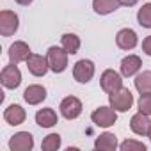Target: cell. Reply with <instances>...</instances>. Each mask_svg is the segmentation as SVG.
<instances>
[{"label": "cell", "mask_w": 151, "mask_h": 151, "mask_svg": "<svg viewBox=\"0 0 151 151\" xmlns=\"http://www.w3.org/2000/svg\"><path fill=\"white\" fill-rule=\"evenodd\" d=\"M139 110L151 116V93H144L140 94V100H139Z\"/></svg>", "instance_id": "cell-25"}, {"label": "cell", "mask_w": 151, "mask_h": 151, "mask_svg": "<svg viewBox=\"0 0 151 151\" xmlns=\"http://www.w3.org/2000/svg\"><path fill=\"white\" fill-rule=\"evenodd\" d=\"M140 66H142V60L139 55H126L121 60V75L123 77H133L140 71Z\"/></svg>", "instance_id": "cell-16"}, {"label": "cell", "mask_w": 151, "mask_h": 151, "mask_svg": "<svg viewBox=\"0 0 151 151\" xmlns=\"http://www.w3.org/2000/svg\"><path fill=\"white\" fill-rule=\"evenodd\" d=\"M68 55H69V53H68L62 46H50L48 52H46L50 69H52L53 73H62V71L68 68Z\"/></svg>", "instance_id": "cell-2"}, {"label": "cell", "mask_w": 151, "mask_h": 151, "mask_svg": "<svg viewBox=\"0 0 151 151\" xmlns=\"http://www.w3.org/2000/svg\"><path fill=\"white\" fill-rule=\"evenodd\" d=\"M9 60L13 62V64H18V62H23V60H27L29 57H30V48H29V45L25 43V41H14L11 46H9Z\"/></svg>", "instance_id": "cell-12"}, {"label": "cell", "mask_w": 151, "mask_h": 151, "mask_svg": "<svg viewBox=\"0 0 151 151\" xmlns=\"http://www.w3.org/2000/svg\"><path fill=\"white\" fill-rule=\"evenodd\" d=\"M25 62H27V69L34 75V77H45V75L48 73V69H50L48 57H45V55L30 53V57Z\"/></svg>", "instance_id": "cell-9"}, {"label": "cell", "mask_w": 151, "mask_h": 151, "mask_svg": "<svg viewBox=\"0 0 151 151\" xmlns=\"http://www.w3.org/2000/svg\"><path fill=\"white\" fill-rule=\"evenodd\" d=\"M18 27H20V18H18L16 13L7 11V9L0 13V34H2L4 37L14 36Z\"/></svg>", "instance_id": "cell-5"}, {"label": "cell", "mask_w": 151, "mask_h": 151, "mask_svg": "<svg viewBox=\"0 0 151 151\" xmlns=\"http://www.w3.org/2000/svg\"><path fill=\"white\" fill-rule=\"evenodd\" d=\"M109 103H110V107H112L114 110H117V112H126V110H130L132 105H133V94H132L130 89L121 87V89H117V91H114V93L109 94Z\"/></svg>", "instance_id": "cell-1"}, {"label": "cell", "mask_w": 151, "mask_h": 151, "mask_svg": "<svg viewBox=\"0 0 151 151\" xmlns=\"http://www.w3.org/2000/svg\"><path fill=\"white\" fill-rule=\"evenodd\" d=\"M34 147V137L29 132H18L9 140L11 151H30Z\"/></svg>", "instance_id": "cell-10"}, {"label": "cell", "mask_w": 151, "mask_h": 151, "mask_svg": "<svg viewBox=\"0 0 151 151\" xmlns=\"http://www.w3.org/2000/svg\"><path fill=\"white\" fill-rule=\"evenodd\" d=\"M57 112L53 109H39L36 112V123L41 128H52L57 124Z\"/></svg>", "instance_id": "cell-17"}, {"label": "cell", "mask_w": 151, "mask_h": 151, "mask_svg": "<svg viewBox=\"0 0 151 151\" xmlns=\"http://www.w3.org/2000/svg\"><path fill=\"white\" fill-rule=\"evenodd\" d=\"M100 86H101V89H103L107 94H110V93H114V91H117V89L123 87V78H121V75H119L117 71H114V69H105V71L101 73Z\"/></svg>", "instance_id": "cell-8"}, {"label": "cell", "mask_w": 151, "mask_h": 151, "mask_svg": "<svg viewBox=\"0 0 151 151\" xmlns=\"http://www.w3.org/2000/svg\"><path fill=\"white\" fill-rule=\"evenodd\" d=\"M25 117H27V112H25V109L20 107V105H9V107L4 110V119H6V123L11 124V126L22 124V123L25 121Z\"/></svg>", "instance_id": "cell-15"}, {"label": "cell", "mask_w": 151, "mask_h": 151, "mask_svg": "<svg viewBox=\"0 0 151 151\" xmlns=\"http://www.w3.org/2000/svg\"><path fill=\"white\" fill-rule=\"evenodd\" d=\"M147 137H149V140H151V128H149V132H147Z\"/></svg>", "instance_id": "cell-29"}, {"label": "cell", "mask_w": 151, "mask_h": 151, "mask_svg": "<svg viewBox=\"0 0 151 151\" xmlns=\"http://www.w3.org/2000/svg\"><path fill=\"white\" fill-rule=\"evenodd\" d=\"M135 89L144 94V93H151V71H142L135 77Z\"/></svg>", "instance_id": "cell-21"}, {"label": "cell", "mask_w": 151, "mask_h": 151, "mask_svg": "<svg viewBox=\"0 0 151 151\" xmlns=\"http://www.w3.org/2000/svg\"><path fill=\"white\" fill-rule=\"evenodd\" d=\"M14 2H16V4H20V6H30L34 0H14Z\"/></svg>", "instance_id": "cell-28"}, {"label": "cell", "mask_w": 151, "mask_h": 151, "mask_svg": "<svg viewBox=\"0 0 151 151\" xmlns=\"http://www.w3.org/2000/svg\"><path fill=\"white\" fill-rule=\"evenodd\" d=\"M91 121L96 126L109 128V126L116 124V121H117V110H114L112 107H98L91 114Z\"/></svg>", "instance_id": "cell-4"}, {"label": "cell", "mask_w": 151, "mask_h": 151, "mask_svg": "<svg viewBox=\"0 0 151 151\" xmlns=\"http://www.w3.org/2000/svg\"><path fill=\"white\" fill-rule=\"evenodd\" d=\"M59 147H60V135L59 133H50L41 142V149L43 151H57Z\"/></svg>", "instance_id": "cell-23"}, {"label": "cell", "mask_w": 151, "mask_h": 151, "mask_svg": "<svg viewBox=\"0 0 151 151\" xmlns=\"http://www.w3.org/2000/svg\"><path fill=\"white\" fill-rule=\"evenodd\" d=\"M119 2H121V6H126V7H133V6L139 2V0H119Z\"/></svg>", "instance_id": "cell-27"}, {"label": "cell", "mask_w": 151, "mask_h": 151, "mask_svg": "<svg viewBox=\"0 0 151 151\" xmlns=\"http://www.w3.org/2000/svg\"><path fill=\"white\" fill-rule=\"evenodd\" d=\"M119 6H121L119 0H93V9H94V13L96 14H101V16L117 11Z\"/></svg>", "instance_id": "cell-19"}, {"label": "cell", "mask_w": 151, "mask_h": 151, "mask_svg": "<svg viewBox=\"0 0 151 151\" xmlns=\"http://www.w3.org/2000/svg\"><path fill=\"white\" fill-rule=\"evenodd\" d=\"M139 43V36L133 29H121L116 34V45L121 50H133Z\"/></svg>", "instance_id": "cell-11"}, {"label": "cell", "mask_w": 151, "mask_h": 151, "mask_svg": "<svg viewBox=\"0 0 151 151\" xmlns=\"http://www.w3.org/2000/svg\"><path fill=\"white\" fill-rule=\"evenodd\" d=\"M94 71H96V68H94V62L93 60L80 59L77 64L73 66V78L77 80V82H80V84H87V82L93 80Z\"/></svg>", "instance_id": "cell-3"}, {"label": "cell", "mask_w": 151, "mask_h": 151, "mask_svg": "<svg viewBox=\"0 0 151 151\" xmlns=\"http://www.w3.org/2000/svg\"><path fill=\"white\" fill-rule=\"evenodd\" d=\"M0 82H2V86L6 89H16L20 87L22 84V71L18 69L16 64H9L2 69V73H0Z\"/></svg>", "instance_id": "cell-6"}, {"label": "cell", "mask_w": 151, "mask_h": 151, "mask_svg": "<svg viewBox=\"0 0 151 151\" xmlns=\"http://www.w3.org/2000/svg\"><path fill=\"white\" fill-rule=\"evenodd\" d=\"M137 22L144 29H151V2L144 4L137 13Z\"/></svg>", "instance_id": "cell-22"}, {"label": "cell", "mask_w": 151, "mask_h": 151, "mask_svg": "<svg viewBox=\"0 0 151 151\" xmlns=\"http://www.w3.org/2000/svg\"><path fill=\"white\" fill-rule=\"evenodd\" d=\"M119 149L121 151H146V146L142 142H139V140L128 139V140H124V142L119 144Z\"/></svg>", "instance_id": "cell-24"}, {"label": "cell", "mask_w": 151, "mask_h": 151, "mask_svg": "<svg viewBox=\"0 0 151 151\" xmlns=\"http://www.w3.org/2000/svg\"><path fill=\"white\" fill-rule=\"evenodd\" d=\"M94 147H96V149H101V151H114V149L119 147V144H117V139H116L114 133L105 132V133H101V135L94 140Z\"/></svg>", "instance_id": "cell-18"}, {"label": "cell", "mask_w": 151, "mask_h": 151, "mask_svg": "<svg viewBox=\"0 0 151 151\" xmlns=\"http://www.w3.org/2000/svg\"><path fill=\"white\" fill-rule=\"evenodd\" d=\"M60 45H62V48L69 55H75V53H78V50H80V37L77 34L68 32V34H64L60 37Z\"/></svg>", "instance_id": "cell-20"}, {"label": "cell", "mask_w": 151, "mask_h": 151, "mask_svg": "<svg viewBox=\"0 0 151 151\" xmlns=\"http://www.w3.org/2000/svg\"><path fill=\"white\" fill-rule=\"evenodd\" d=\"M23 100L29 103V105H39L46 100V89L39 84H34V86H29L23 93Z\"/></svg>", "instance_id": "cell-14"}, {"label": "cell", "mask_w": 151, "mask_h": 151, "mask_svg": "<svg viewBox=\"0 0 151 151\" xmlns=\"http://www.w3.org/2000/svg\"><path fill=\"white\" fill-rule=\"evenodd\" d=\"M130 128H132V132H133L135 135H147V132H149V128H151V119H149V116L139 110L137 114L132 116Z\"/></svg>", "instance_id": "cell-13"}, {"label": "cell", "mask_w": 151, "mask_h": 151, "mask_svg": "<svg viewBox=\"0 0 151 151\" xmlns=\"http://www.w3.org/2000/svg\"><path fill=\"white\" fill-rule=\"evenodd\" d=\"M142 50H144V53H146V55H149V57H151V36L144 37V41H142Z\"/></svg>", "instance_id": "cell-26"}, {"label": "cell", "mask_w": 151, "mask_h": 151, "mask_svg": "<svg viewBox=\"0 0 151 151\" xmlns=\"http://www.w3.org/2000/svg\"><path fill=\"white\" fill-rule=\"evenodd\" d=\"M59 109H60L62 117H66V119L71 121V119H77V117L82 114V101H80L77 96H66V98L60 101Z\"/></svg>", "instance_id": "cell-7"}]
</instances>
